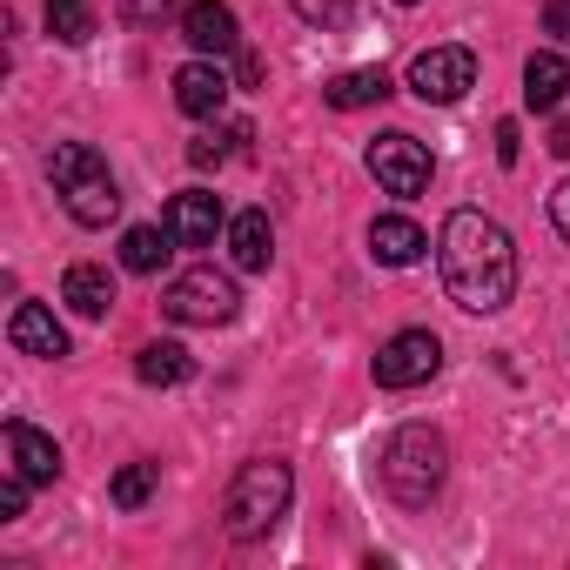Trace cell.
Wrapping results in <instances>:
<instances>
[{"mask_svg": "<svg viewBox=\"0 0 570 570\" xmlns=\"http://www.w3.org/2000/svg\"><path fill=\"white\" fill-rule=\"evenodd\" d=\"M436 262H443V289H450L456 309H470V316L510 309V296H517V242L483 208H456L443 222Z\"/></svg>", "mask_w": 570, "mask_h": 570, "instance_id": "cell-1", "label": "cell"}, {"mask_svg": "<svg viewBox=\"0 0 570 570\" xmlns=\"http://www.w3.org/2000/svg\"><path fill=\"white\" fill-rule=\"evenodd\" d=\"M289 497H296V476H289V463H282V456L242 463L235 483H228V503H222L228 537H235V543H262L282 517H289Z\"/></svg>", "mask_w": 570, "mask_h": 570, "instance_id": "cell-2", "label": "cell"}, {"mask_svg": "<svg viewBox=\"0 0 570 570\" xmlns=\"http://www.w3.org/2000/svg\"><path fill=\"white\" fill-rule=\"evenodd\" d=\"M48 175H55V195H61V208H68L81 228H108V222L121 215V188H115L108 161H101L88 141H55V155H48Z\"/></svg>", "mask_w": 570, "mask_h": 570, "instance_id": "cell-3", "label": "cell"}, {"mask_svg": "<svg viewBox=\"0 0 570 570\" xmlns=\"http://www.w3.org/2000/svg\"><path fill=\"white\" fill-rule=\"evenodd\" d=\"M443 463H450L443 436H436L430 423H403V430L383 443V463H376V476H383V490H390L403 510H423V503L443 490Z\"/></svg>", "mask_w": 570, "mask_h": 570, "instance_id": "cell-4", "label": "cell"}, {"mask_svg": "<svg viewBox=\"0 0 570 570\" xmlns=\"http://www.w3.org/2000/svg\"><path fill=\"white\" fill-rule=\"evenodd\" d=\"M235 282L215 275V268H188L175 275L168 289H161V316L181 323V330H215V323H235Z\"/></svg>", "mask_w": 570, "mask_h": 570, "instance_id": "cell-5", "label": "cell"}, {"mask_svg": "<svg viewBox=\"0 0 570 570\" xmlns=\"http://www.w3.org/2000/svg\"><path fill=\"white\" fill-rule=\"evenodd\" d=\"M370 175H376L383 195L416 202L430 188V148L416 135H383V141H370Z\"/></svg>", "mask_w": 570, "mask_h": 570, "instance_id": "cell-6", "label": "cell"}, {"mask_svg": "<svg viewBox=\"0 0 570 570\" xmlns=\"http://www.w3.org/2000/svg\"><path fill=\"white\" fill-rule=\"evenodd\" d=\"M476 88V55L470 48H430V55H416L410 61V95L416 101H463Z\"/></svg>", "mask_w": 570, "mask_h": 570, "instance_id": "cell-7", "label": "cell"}, {"mask_svg": "<svg viewBox=\"0 0 570 570\" xmlns=\"http://www.w3.org/2000/svg\"><path fill=\"white\" fill-rule=\"evenodd\" d=\"M443 370V343L430 336V330H403V336H390L383 350H376V383L383 390H416V383H430Z\"/></svg>", "mask_w": 570, "mask_h": 570, "instance_id": "cell-8", "label": "cell"}, {"mask_svg": "<svg viewBox=\"0 0 570 570\" xmlns=\"http://www.w3.org/2000/svg\"><path fill=\"white\" fill-rule=\"evenodd\" d=\"M181 41L195 55H235L242 48L235 8H222V0H188V8H181Z\"/></svg>", "mask_w": 570, "mask_h": 570, "instance_id": "cell-9", "label": "cell"}, {"mask_svg": "<svg viewBox=\"0 0 570 570\" xmlns=\"http://www.w3.org/2000/svg\"><path fill=\"white\" fill-rule=\"evenodd\" d=\"M161 228H168L181 248H208V242H215V228H222V202H215L208 188H188V195H175V202H168Z\"/></svg>", "mask_w": 570, "mask_h": 570, "instance_id": "cell-10", "label": "cell"}, {"mask_svg": "<svg viewBox=\"0 0 570 570\" xmlns=\"http://www.w3.org/2000/svg\"><path fill=\"white\" fill-rule=\"evenodd\" d=\"M222 101H228V75H222L208 55L188 61V68H175V108H181V115L208 121V115H222Z\"/></svg>", "mask_w": 570, "mask_h": 570, "instance_id": "cell-11", "label": "cell"}, {"mask_svg": "<svg viewBox=\"0 0 570 570\" xmlns=\"http://www.w3.org/2000/svg\"><path fill=\"white\" fill-rule=\"evenodd\" d=\"M8 343H14L21 356H41V363H61V356H68V330H61L41 303H21V309L8 316Z\"/></svg>", "mask_w": 570, "mask_h": 570, "instance_id": "cell-12", "label": "cell"}, {"mask_svg": "<svg viewBox=\"0 0 570 570\" xmlns=\"http://www.w3.org/2000/svg\"><path fill=\"white\" fill-rule=\"evenodd\" d=\"M8 463H14V476H28V483H55V476H61V450H55V436L35 430V423H8Z\"/></svg>", "mask_w": 570, "mask_h": 570, "instance_id": "cell-13", "label": "cell"}, {"mask_svg": "<svg viewBox=\"0 0 570 570\" xmlns=\"http://www.w3.org/2000/svg\"><path fill=\"white\" fill-rule=\"evenodd\" d=\"M228 262H235L242 275H262V268L275 262V228H268L262 208H242V215L228 222Z\"/></svg>", "mask_w": 570, "mask_h": 570, "instance_id": "cell-14", "label": "cell"}, {"mask_svg": "<svg viewBox=\"0 0 570 570\" xmlns=\"http://www.w3.org/2000/svg\"><path fill=\"white\" fill-rule=\"evenodd\" d=\"M423 248H430V235L410 215H376L370 222V255L383 268H410V262H423Z\"/></svg>", "mask_w": 570, "mask_h": 570, "instance_id": "cell-15", "label": "cell"}, {"mask_svg": "<svg viewBox=\"0 0 570 570\" xmlns=\"http://www.w3.org/2000/svg\"><path fill=\"white\" fill-rule=\"evenodd\" d=\"M61 303H68L75 316L101 323V316L115 309V275H108V268H95V262H75V268L61 275Z\"/></svg>", "mask_w": 570, "mask_h": 570, "instance_id": "cell-16", "label": "cell"}, {"mask_svg": "<svg viewBox=\"0 0 570 570\" xmlns=\"http://www.w3.org/2000/svg\"><path fill=\"white\" fill-rule=\"evenodd\" d=\"M563 95H570V61H563V55H530V68H523V101H530L537 115H550V108H563Z\"/></svg>", "mask_w": 570, "mask_h": 570, "instance_id": "cell-17", "label": "cell"}, {"mask_svg": "<svg viewBox=\"0 0 570 570\" xmlns=\"http://www.w3.org/2000/svg\"><path fill=\"white\" fill-rule=\"evenodd\" d=\"M175 248H181V242H175L168 228H128V235H121V268H135V275H161Z\"/></svg>", "mask_w": 570, "mask_h": 570, "instance_id": "cell-18", "label": "cell"}, {"mask_svg": "<svg viewBox=\"0 0 570 570\" xmlns=\"http://www.w3.org/2000/svg\"><path fill=\"white\" fill-rule=\"evenodd\" d=\"M135 376H141L148 390H175V383H188V376H195V363H188V350H181V343H148V350L135 356Z\"/></svg>", "mask_w": 570, "mask_h": 570, "instance_id": "cell-19", "label": "cell"}, {"mask_svg": "<svg viewBox=\"0 0 570 570\" xmlns=\"http://www.w3.org/2000/svg\"><path fill=\"white\" fill-rule=\"evenodd\" d=\"M383 95H390V75H383V68H356V75H336V81L323 88V101L343 108V115H350V108H376Z\"/></svg>", "mask_w": 570, "mask_h": 570, "instance_id": "cell-20", "label": "cell"}, {"mask_svg": "<svg viewBox=\"0 0 570 570\" xmlns=\"http://www.w3.org/2000/svg\"><path fill=\"white\" fill-rule=\"evenodd\" d=\"M155 483H161V463H121L115 483H108V503L115 510H141L155 497Z\"/></svg>", "mask_w": 570, "mask_h": 570, "instance_id": "cell-21", "label": "cell"}, {"mask_svg": "<svg viewBox=\"0 0 570 570\" xmlns=\"http://www.w3.org/2000/svg\"><path fill=\"white\" fill-rule=\"evenodd\" d=\"M48 35L68 41V48L95 41V8H88V0H48Z\"/></svg>", "mask_w": 570, "mask_h": 570, "instance_id": "cell-22", "label": "cell"}, {"mask_svg": "<svg viewBox=\"0 0 570 570\" xmlns=\"http://www.w3.org/2000/svg\"><path fill=\"white\" fill-rule=\"evenodd\" d=\"M289 8L309 21V28H343L356 14V0H289Z\"/></svg>", "mask_w": 570, "mask_h": 570, "instance_id": "cell-23", "label": "cell"}, {"mask_svg": "<svg viewBox=\"0 0 570 570\" xmlns=\"http://www.w3.org/2000/svg\"><path fill=\"white\" fill-rule=\"evenodd\" d=\"M28 490H35L28 476H8V483H0V523H14V517L28 510Z\"/></svg>", "mask_w": 570, "mask_h": 570, "instance_id": "cell-24", "label": "cell"}, {"mask_svg": "<svg viewBox=\"0 0 570 570\" xmlns=\"http://www.w3.org/2000/svg\"><path fill=\"white\" fill-rule=\"evenodd\" d=\"M168 8H175V0H121V21H135V28H155Z\"/></svg>", "mask_w": 570, "mask_h": 570, "instance_id": "cell-25", "label": "cell"}, {"mask_svg": "<svg viewBox=\"0 0 570 570\" xmlns=\"http://www.w3.org/2000/svg\"><path fill=\"white\" fill-rule=\"evenodd\" d=\"M543 28H550L563 48H570V0H550V8H543Z\"/></svg>", "mask_w": 570, "mask_h": 570, "instance_id": "cell-26", "label": "cell"}, {"mask_svg": "<svg viewBox=\"0 0 570 570\" xmlns=\"http://www.w3.org/2000/svg\"><path fill=\"white\" fill-rule=\"evenodd\" d=\"M517 155H523V141H517V121H497V161L510 168Z\"/></svg>", "mask_w": 570, "mask_h": 570, "instance_id": "cell-27", "label": "cell"}, {"mask_svg": "<svg viewBox=\"0 0 570 570\" xmlns=\"http://www.w3.org/2000/svg\"><path fill=\"white\" fill-rule=\"evenodd\" d=\"M222 155H228V148H222L215 135H202V141H188V161H195V168H215Z\"/></svg>", "mask_w": 570, "mask_h": 570, "instance_id": "cell-28", "label": "cell"}, {"mask_svg": "<svg viewBox=\"0 0 570 570\" xmlns=\"http://www.w3.org/2000/svg\"><path fill=\"white\" fill-rule=\"evenodd\" d=\"M550 222H557V235L570 242V181H557V195H550Z\"/></svg>", "mask_w": 570, "mask_h": 570, "instance_id": "cell-29", "label": "cell"}, {"mask_svg": "<svg viewBox=\"0 0 570 570\" xmlns=\"http://www.w3.org/2000/svg\"><path fill=\"white\" fill-rule=\"evenodd\" d=\"M550 155H570V121H557V128H550Z\"/></svg>", "mask_w": 570, "mask_h": 570, "instance_id": "cell-30", "label": "cell"}, {"mask_svg": "<svg viewBox=\"0 0 570 570\" xmlns=\"http://www.w3.org/2000/svg\"><path fill=\"white\" fill-rule=\"evenodd\" d=\"M403 8H416V0H403Z\"/></svg>", "mask_w": 570, "mask_h": 570, "instance_id": "cell-31", "label": "cell"}]
</instances>
